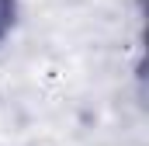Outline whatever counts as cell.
<instances>
[{
    "label": "cell",
    "mask_w": 149,
    "mask_h": 146,
    "mask_svg": "<svg viewBox=\"0 0 149 146\" xmlns=\"http://www.w3.org/2000/svg\"><path fill=\"white\" fill-rule=\"evenodd\" d=\"M14 14H17V0H0V38L10 32V25H14Z\"/></svg>",
    "instance_id": "1"
}]
</instances>
